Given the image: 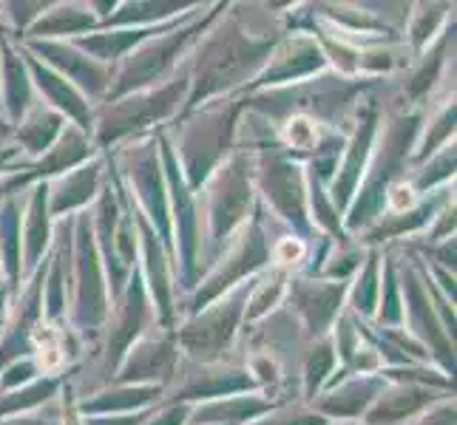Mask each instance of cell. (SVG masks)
Here are the masks:
<instances>
[{
	"mask_svg": "<svg viewBox=\"0 0 457 425\" xmlns=\"http://www.w3.org/2000/svg\"><path fill=\"white\" fill-rule=\"evenodd\" d=\"M409 201H412V196H409V191H403V187L392 191V204H395V208H406Z\"/></svg>",
	"mask_w": 457,
	"mask_h": 425,
	"instance_id": "4",
	"label": "cell"
},
{
	"mask_svg": "<svg viewBox=\"0 0 457 425\" xmlns=\"http://www.w3.org/2000/svg\"><path fill=\"white\" fill-rule=\"evenodd\" d=\"M287 139L293 142V145L307 148L310 142L315 139V128L307 119H295V122H290V128H287Z\"/></svg>",
	"mask_w": 457,
	"mask_h": 425,
	"instance_id": "2",
	"label": "cell"
},
{
	"mask_svg": "<svg viewBox=\"0 0 457 425\" xmlns=\"http://www.w3.org/2000/svg\"><path fill=\"white\" fill-rule=\"evenodd\" d=\"M276 253H278V261L290 264V261H298V258L304 256V247L298 244V241H290V239H287V241H281V244H278Z\"/></svg>",
	"mask_w": 457,
	"mask_h": 425,
	"instance_id": "3",
	"label": "cell"
},
{
	"mask_svg": "<svg viewBox=\"0 0 457 425\" xmlns=\"http://www.w3.org/2000/svg\"><path fill=\"white\" fill-rule=\"evenodd\" d=\"M37 357H40V366L43 369H54V366H60V360H62V355H60V340H57V335L54 332H49V329H43V332L37 335Z\"/></svg>",
	"mask_w": 457,
	"mask_h": 425,
	"instance_id": "1",
	"label": "cell"
}]
</instances>
